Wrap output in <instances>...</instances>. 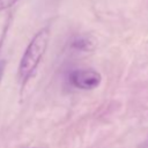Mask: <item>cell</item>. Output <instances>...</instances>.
I'll return each mask as SVG.
<instances>
[{
    "label": "cell",
    "instance_id": "cell-7",
    "mask_svg": "<svg viewBox=\"0 0 148 148\" xmlns=\"http://www.w3.org/2000/svg\"><path fill=\"white\" fill-rule=\"evenodd\" d=\"M34 148H42V147H34Z\"/></svg>",
    "mask_w": 148,
    "mask_h": 148
},
{
    "label": "cell",
    "instance_id": "cell-6",
    "mask_svg": "<svg viewBox=\"0 0 148 148\" xmlns=\"http://www.w3.org/2000/svg\"><path fill=\"white\" fill-rule=\"evenodd\" d=\"M141 148H148V138H147V140L142 143V146H141Z\"/></svg>",
    "mask_w": 148,
    "mask_h": 148
},
{
    "label": "cell",
    "instance_id": "cell-4",
    "mask_svg": "<svg viewBox=\"0 0 148 148\" xmlns=\"http://www.w3.org/2000/svg\"><path fill=\"white\" fill-rule=\"evenodd\" d=\"M18 0H0V12L5 10L9 7H12L14 3H16Z\"/></svg>",
    "mask_w": 148,
    "mask_h": 148
},
{
    "label": "cell",
    "instance_id": "cell-3",
    "mask_svg": "<svg viewBox=\"0 0 148 148\" xmlns=\"http://www.w3.org/2000/svg\"><path fill=\"white\" fill-rule=\"evenodd\" d=\"M71 49L80 52H90L96 47V39L91 35H75L69 42Z\"/></svg>",
    "mask_w": 148,
    "mask_h": 148
},
{
    "label": "cell",
    "instance_id": "cell-2",
    "mask_svg": "<svg viewBox=\"0 0 148 148\" xmlns=\"http://www.w3.org/2000/svg\"><path fill=\"white\" fill-rule=\"evenodd\" d=\"M69 83L81 90H92L101 84L102 75L92 68L73 69L68 74Z\"/></svg>",
    "mask_w": 148,
    "mask_h": 148
},
{
    "label": "cell",
    "instance_id": "cell-1",
    "mask_svg": "<svg viewBox=\"0 0 148 148\" xmlns=\"http://www.w3.org/2000/svg\"><path fill=\"white\" fill-rule=\"evenodd\" d=\"M49 39L50 30L47 27H45L37 31L36 35L30 40V43L28 44L18 66V77L22 83H24L37 68L47 49Z\"/></svg>",
    "mask_w": 148,
    "mask_h": 148
},
{
    "label": "cell",
    "instance_id": "cell-5",
    "mask_svg": "<svg viewBox=\"0 0 148 148\" xmlns=\"http://www.w3.org/2000/svg\"><path fill=\"white\" fill-rule=\"evenodd\" d=\"M5 66H6V62L5 60H0V80L2 77V74H3V69H5Z\"/></svg>",
    "mask_w": 148,
    "mask_h": 148
}]
</instances>
